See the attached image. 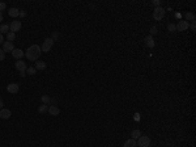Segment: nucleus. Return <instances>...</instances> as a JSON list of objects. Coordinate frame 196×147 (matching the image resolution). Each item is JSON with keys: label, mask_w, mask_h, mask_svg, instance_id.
<instances>
[{"label": "nucleus", "mask_w": 196, "mask_h": 147, "mask_svg": "<svg viewBox=\"0 0 196 147\" xmlns=\"http://www.w3.org/2000/svg\"><path fill=\"white\" fill-rule=\"evenodd\" d=\"M52 45H54V41H52L51 38H46V40L43 41V44H42V47H41V50H42L43 53H49V51L51 50Z\"/></svg>", "instance_id": "obj_4"}, {"label": "nucleus", "mask_w": 196, "mask_h": 147, "mask_svg": "<svg viewBox=\"0 0 196 147\" xmlns=\"http://www.w3.org/2000/svg\"><path fill=\"white\" fill-rule=\"evenodd\" d=\"M4 44V37H3V34L0 33V45H3Z\"/></svg>", "instance_id": "obj_31"}, {"label": "nucleus", "mask_w": 196, "mask_h": 147, "mask_svg": "<svg viewBox=\"0 0 196 147\" xmlns=\"http://www.w3.org/2000/svg\"><path fill=\"white\" fill-rule=\"evenodd\" d=\"M16 68L19 70L20 72H25L26 71V68H28V66H26V63L24 62V60L22 59H20V60H17V62H16Z\"/></svg>", "instance_id": "obj_9"}, {"label": "nucleus", "mask_w": 196, "mask_h": 147, "mask_svg": "<svg viewBox=\"0 0 196 147\" xmlns=\"http://www.w3.org/2000/svg\"><path fill=\"white\" fill-rule=\"evenodd\" d=\"M25 75H26V74H25V72H20V76H21V78H24Z\"/></svg>", "instance_id": "obj_34"}, {"label": "nucleus", "mask_w": 196, "mask_h": 147, "mask_svg": "<svg viewBox=\"0 0 196 147\" xmlns=\"http://www.w3.org/2000/svg\"><path fill=\"white\" fill-rule=\"evenodd\" d=\"M35 72H37L35 67H29V68H26V74H29V75H35Z\"/></svg>", "instance_id": "obj_23"}, {"label": "nucleus", "mask_w": 196, "mask_h": 147, "mask_svg": "<svg viewBox=\"0 0 196 147\" xmlns=\"http://www.w3.org/2000/svg\"><path fill=\"white\" fill-rule=\"evenodd\" d=\"M141 137V132L140 130H132V133H131V138L132 139H139V138Z\"/></svg>", "instance_id": "obj_18"}, {"label": "nucleus", "mask_w": 196, "mask_h": 147, "mask_svg": "<svg viewBox=\"0 0 196 147\" xmlns=\"http://www.w3.org/2000/svg\"><path fill=\"white\" fill-rule=\"evenodd\" d=\"M47 112L51 114V116H58L59 113H60V109H59L58 105H50L49 107V110Z\"/></svg>", "instance_id": "obj_12"}, {"label": "nucleus", "mask_w": 196, "mask_h": 147, "mask_svg": "<svg viewBox=\"0 0 196 147\" xmlns=\"http://www.w3.org/2000/svg\"><path fill=\"white\" fill-rule=\"evenodd\" d=\"M136 144H137L139 147H149L150 146V138L147 137V135H141V137L137 139Z\"/></svg>", "instance_id": "obj_3"}, {"label": "nucleus", "mask_w": 196, "mask_h": 147, "mask_svg": "<svg viewBox=\"0 0 196 147\" xmlns=\"http://www.w3.org/2000/svg\"><path fill=\"white\" fill-rule=\"evenodd\" d=\"M26 15H28V13H26V11H24V9L20 11V17H25Z\"/></svg>", "instance_id": "obj_29"}, {"label": "nucleus", "mask_w": 196, "mask_h": 147, "mask_svg": "<svg viewBox=\"0 0 196 147\" xmlns=\"http://www.w3.org/2000/svg\"><path fill=\"white\" fill-rule=\"evenodd\" d=\"M41 100H42L43 104H46V105H50V104H51V97H50L49 95H43V96L41 97Z\"/></svg>", "instance_id": "obj_17"}, {"label": "nucleus", "mask_w": 196, "mask_h": 147, "mask_svg": "<svg viewBox=\"0 0 196 147\" xmlns=\"http://www.w3.org/2000/svg\"><path fill=\"white\" fill-rule=\"evenodd\" d=\"M137 144H136V141L135 139H132V138H129V139H127L126 143H124V147H136Z\"/></svg>", "instance_id": "obj_16"}, {"label": "nucleus", "mask_w": 196, "mask_h": 147, "mask_svg": "<svg viewBox=\"0 0 196 147\" xmlns=\"http://www.w3.org/2000/svg\"><path fill=\"white\" fill-rule=\"evenodd\" d=\"M35 70H45L46 68V62H43V60H38L35 62Z\"/></svg>", "instance_id": "obj_15"}, {"label": "nucleus", "mask_w": 196, "mask_h": 147, "mask_svg": "<svg viewBox=\"0 0 196 147\" xmlns=\"http://www.w3.org/2000/svg\"><path fill=\"white\" fill-rule=\"evenodd\" d=\"M7 91L9 92V93H17L20 91V87L17 83H11V84L7 85Z\"/></svg>", "instance_id": "obj_5"}, {"label": "nucleus", "mask_w": 196, "mask_h": 147, "mask_svg": "<svg viewBox=\"0 0 196 147\" xmlns=\"http://www.w3.org/2000/svg\"><path fill=\"white\" fill-rule=\"evenodd\" d=\"M15 50V46H13V42H9V41H7L3 44V51L4 53H12Z\"/></svg>", "instance_id": "obj_7"}, {"label": "nucleus", "mask_w": 196, "mask_h": 147, "mask_svg": "<svg viewBox=\"0 0 196 147\" xmlns=\"http://www.w3.org/2000/svg\"><path fill=\"white\" fill-rule=\"evenodd\" d=\"M191 29H192V30H196V24H195V21H192V24H191Z\"/></svg>", "instance_id": "obj_32"}, {"label": "nucleus", "mask_w": 196, "mask_h": 147, "mask_svg": "<svg viewBox=\"0 0 196 147\" xmlns=\"http://www.w3.org/2000/svg\"><path fill=\"white\" fill-rule=\"evenodd\" d=\"M175 26H177V30H178V32H184V30H187V29L190 28L188 22L184 21V20L179 21V22H178V25H175Z\"/></svg>", "instance_id": "obj_6"}, {"label": "nucleus", "mask_w": 196, "mask_h": 147, "mask_svg": "<svg viewBox=\"0 0 196 147\" xmlns=\"http://www.w3.org/2000/svg\"><path fill=\"white\" fill-rule=\"evenodd\" d=\"M184 17H186L184 21H187V22H188V20H190V21H195V15L191 13V12H187L186 15H184Z\"/></svg>", "instance_id": "obj_20"}, {"label": "nucleus", "mask_w": 196, "mask_h": 147, "mask_svg": "<svg viewBox=\"0 0 196 147\" xmlns=\"http://www.w3.org/2000/svg\"><path fill=\"white\" fill-rule=\"evenodd\" d=\"M159 4H161V1H159V0H153V5L156 7V8H157V7H159Z\"/></svg>", "instance_id": "obj_30"}, {"label": "nucleus", "mask_w": 196, "mask_h": 147, "mask_svg": "<svg viewBox=\"0 0 196 147\" xmlns=\"http://www.w3.org/2000/svg\"><path fill=\"white\" fill-rule=\"evenodd\" d=\"M8 15H9V17H19L20 9L19 8H11V9L8 11Z\"/></svg>", "instance_id": "obj_14"}, {"label": "nucleus", "mask_w": 196, "mask_h": 147, "mask_svg": "<svg viewBox=\"0 0 196 147\" xmlns=\"http://www.w3.org/2000/svg\"><path fill=\"white\" fill-rule=\"evenodd\" d=\"M0 21H3V13L0 12Z\"/></svg>", "instance_id": "obj_35"}, {"label": "nucleus", "mask_w": 196, "mask_h": 147, "mask_svg": "<svg viewBox=\"0 0 196 147\" xmlns=\"http://www.w3.org/2000/svg\"><path fill=\"white\" fill-rule=\"evenodd\" d=\"M47 110H49V105H46V104H42V105H39V108H38V112H39L41 114L46 113Z\"/></svg>", "instance_id": "obj_21"}, {"label": "nucleus", "mask_w": 196, "mask_h": 147, "mask_svg": "<svg viewBox=\"0 0 196 147\" xmlns=\"http://www.w3.org/2000/svg\"><path fill=\"white\" fill-rule=\"evenodd\" d=\"M163 17H165V9H163L162 7H157V8H154L153 19L156 20V21H159V20H162Z\"/></svg>", "instance_id": "obj_2"}, {"label": "nucleus", "mask_w": 196, "mask_h": 147, "mask_svg": "<svg viewBox=\"0 0 196 147\" xmlns=\"http://www.w3.org/2000/svg\"><path fill=\"white\" fill-rule=\"evenodd\" d=\"M167 29H169V32H175L177 30V26H175V24H169Z\"/></svg>", "instance_id": "obj_26"}, {"label": "nucleus", "mask_w": 196, "mask_h": 147, "mask_svg": "<svg viewBox=\"0 0 196 147\" xmlns=\"http://www.w3.org/2000/svg\"><path fill=\"white\" fill-rule=\"evenodd\" d=\"M11 116H12L11 109H5V108L0 109V118L1 119H8V118H11Z\"/></svg>", "instance_id": "obj_8"}, {"label": "nucleus", "mask_w": 196, "mask_h": 147, "mask_svg": "<svg viewBox=\"0 0 196 147\" xmlns=\"http://www.w3.org/2000/svg\"><path fill=\"white\" fill-rule=\"evenodd\" d=\"M16 38V33H13V32H8L7 33V40L9 41V42H13Z\"/></svg>", "instance_id": "obj_22"}, {"label": "nucleus", "mask_w": 196, "mask_h": 147, "mask_svg": "<svg viewBox=\"0 0 196 147\" xmlns=\"http://www.w3.org/2000/svg\"><path fill=\"white\" fill-rule=\"evenodd\" d=\"M150 36H152V37H153V36H156L157 33H158V29L156 28V26H152V28H150Z\"/></svg>", "instance_id": "obj_24"}, {"label": "nucleus", "mask_w": 196, "mask_h": 147, "mask_svg": "<svg viewBox=\"0 0 196 147\" xmlns=\"http://www.w3.org/2000/svg\"><path fill=\"white\" fill-rule=\"evenodd\" d=\"M5 59V53L3 51V49H0V60H4Z\"/></svg>", "instance_id": "obj_27"}, {"label": "nucleus", "mask_w": 196, "mask_h": 147, "mask_svg": "<svg viewBox=\"0 0 196 147\" xmlns=\"http://www.w3.org/2000/svg\"><path fill=\"white\" fill-rule=\"evenodd\" d=\"M41 53H42L41 46H38V45H31L28 50L25 51V55H26V58H28L29 60H37L38 58H39Z\"/></svg>", "instance_id": "obj_1"}, {"label": "nucleus", "mask_w": 196, "mask_h": 147, "mask_svg": "<svg viewBox=\"0 0 196 147\" xmlns=\"http://www.w3.org/2000/svg\"><path fill=\"white\" fill-rule=\"evenodd\" d=\"M25 55V53L21 50V49H15V50L12 51V56L15 58V59H17V60H20V59H22V56Z\"/></svg>", "instance_id": "obj_11"}, {"label": "nucleus", "mask_w": 196, "mask_h": 147, "mask_svg": "<svg viewBox=\"0 0 196 147\" xmlns=\"http://www.w3.org/2000/svg\"><path fill=\"white\" fill-rule=\"evenodd\" d=\"M145 45H147L148 47H150V49H153V47L156 46V42H154L152 36H147V37H145Z\"/></svg>", "instance_id": "obj_13"}, {"label": "nucleus", "mask_w": 196, "mask_h": 147, "mask_svg": "<svg viewBox=\"0 0 196 147\" xmlns=\"http://www.w3.org/2000/svg\"><path fill=\"white\" fill-rule=\"evenodd\" d=\"M5 8H7V4L5 3H0V12H3Z\"/></svg>", "instance_id": "obj_28"}, {"label": "nucleus", "mask_w": 196, "mask_h": 147, "mask_svg": "<svg viewBox=\"0 0 196 147\" xmlns=\"http://www.w3.org/2000/svg\"><path fill=\"white\" fill-rule=\"evenodd\" d=\"M50 38H51V40L54 41V42H55V41L59 38V33H58V32H52V36H51Z\"/></svg>", "instance_id": "obj_25"}, {"label": "nucleus", "mask_w": 196, "mask_h": 147, "mask_svg": "<svg viewBox=\"0 0 196 147\" xmlns=\"http://www.w3.org/2000/svg\"><path fill=\"white\" fill-rule=\"evenodd\" d=\"M3 105H4V103H3V99L0 97V109H3Z\"/></svg>", "instance_id": "obj_33"}, {"label": "nucleus", "mask_w": 196, "mask_h": 147, "mask_svg": "<svg viewBox=\"0 0 196 147\" xmlns=\"http://www.w3.org/2000/svg\"><path fill=\"white\" fill-rule=\"evenodd\" d=\"M21 29V21H12L9 25V32H19Z\"/></svg>", "instance_id": "obj_10"}, {"label": "nucleus", "mask_w": 196, "mask_h": 147, "mask_svg": "<svg viewBox=\"0 0 196 147\" xmlns=\"http://www.w3.org/2000/svg\"><path fill=\"white\" fill-rule=\"evenodd\" d=\"M9 32V25L8 24H1L0 25V33L3 34V33H8Z\"/></svg>", "instance_id": "obj_19"}]
</instances>
